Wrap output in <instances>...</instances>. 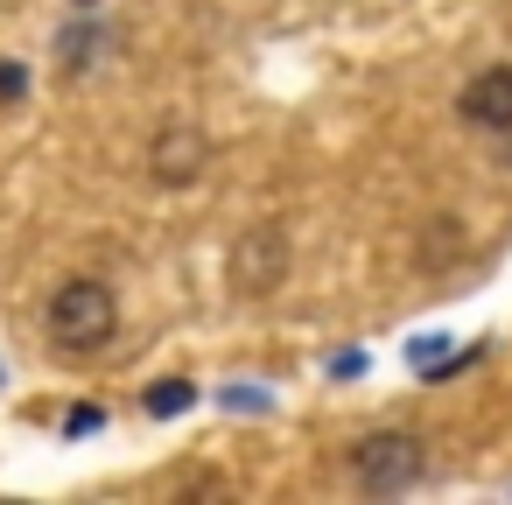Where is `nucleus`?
Instances as JSON below:
<instances>
[{
    "mask_svg": "<svg viewBox=\"0 0 512 505\" xmlns=\"http://www.w3.org/2000/svg\"><path fill=\"white\" fill-rule=\"evenodd\" d=\"M113 323H120V302H113V288L106 281H64L57 295H50V337L64 344V351H99L106 337H113Z\"/></svg>",
    "mask_w": 512,
    "mask_h": 505,
    "instance_id": "f257e3e1",
    "label": "nucleus"
},
{
    "mask_svg": "<svg viewBox=\"0 0 512 505\" xmlns=\"http://www.w3.org/2000/svg\"><path fill=\"white\" fill-rule=\"evenodd\" d=\"M421 470H428V449H421V435H407V428H379V435H365V442L351 449V477H358L365 491H379V498L407 491Z\"/></svg>",
    "mask_w": 512,
    "mask_h": 505,
    "instance_id": "f03ea898",
    "label": "nucleus"
},
{
    "mask_svg": "<svg viewBox=\"0 0 512 505\" xmlns=\"http://www.w3.org/2000/svg\"><path fill=\"white\" fill-rule=\"evenodd\" d=\"M288 274V239L281 225H246L239 246H232V288L239 295H274Z\"/></svg>",
    "mask_w": 512,
    "mask_h": 505,
    "instance_id": "7ed1b4c3",
    "label": "nucleus"
},
{
    "mask_svg": "<svg viewBox=\"0 0 512 505\" xmlns=\"http://www.w3.org/2000/svg\"><path fill=\"white\" fill-rule=\"evenodd\" d=\"M148 169H155V183H176V190H183V183H197V176L211 169V141H204L197 127H183V120H176V127H162V134H155Z\"/></svg>",
    "mask_w": 512,
    "mask_h": 505,
    "instance_id": "20e7f679",
    "label": "nucleus"
},
{
    "mask_svg": "<svg viewBox=\"0 0 512 505\" xmlns=\"http://www.w3.org/2000/svg\"><path fill=\"white\" fill-rule=\"evenodd\" d=\"M456 113L484 134H512V64H491L477 71L463 92H456Z\"/></svg>",
    "mask_w": 512,
    "mask_h": 505,
    "instance_id": "39448f33",
    "label": "nucleus"
},
{
    "mask_svg": "<svg viewBox=\"0 0 512 505\" xmlns=\"http://www.w3.org/2000/svg\"><path fill=\"white\" fill-rule=\"evenodd\" d=\"M57 50H64V71L78 78V71H92V57L106 50V29H92V22H78V29H64V43H57Z\"/></svg>",
    "mask_w": 512,
    "mask_h": 505,
    "instance_id": "423d86ee",
    "label": "nucleus"
},
{
    "mask_svg": "<svg viewBox=\"0 0 512 505\" xmlns=\"http://www.w3.org/2000/svg\"><path fill=\"white\" fill-rule=\"evenodd\" d=\"M190 400H197V386H190V379H155V386L141 393V407H148V414H162V421H169V414H183Z\"/></svg>",
    "mask_w": 512,
    "mask_h": 505,
    "instance_id": "0eeeda50",
    "label": "nucleus"
},
{
    "mask_svg": "<svg viewBox=\"0 0 512 505\" xmlns=\"http://www.w3.org/2000/svg\"><path fill=\"white\" fill-rule=\"evenodd\" d=\"M64 428H71V435H92V428H106V407H71Z\"/></svg>",
    "mask_w": 512,
    "mask_h": 505,
    "instance_id": "6e6552de",
    "label": "nucleus"
},
{
    "mask_svg": "<svg viewBox=\"0 0 512 505\" xmlns=\"http://www.w3.org/2000/svg\"><path fill=\"white\" fill-rule=\"evenodd\" d=\"M225 400H232V407H246V414H260V407H267V393H260V386H225Z\"/></svg>",
    "mask_w": 512,
    "mask_h": 505,
    "instance_id": "1a4fd4ad",
    "label": "nucleus"
},
{
    "mask_svg": "<svg viewBox=\"0 0 512 505\" xmlns=\"http://www.w3.org/2000/svg\"><path fill=\"white\" fill-rule=\"evenodd\" d=\"M22 85H29L22 64H0V99H22Z\"/></svg>",
    "mask_w": 512,
    "mask_h": 505,
    "instance_id": "9d476101",
    "label": "nucleus"
},
{
    "mask_svg": "<svg viewBox=\"0 0 512 505\" xmlns=\"http://www.w3.org/2000/svg\"><path fill=\"white\" fill-rule=\"evenodd\" d=\"M449 351V337H414V365H435Z\"/></svg>",
    "mask_w": 512,
    "mask_h": 505,
    "instance_id": "9b49d317",
    "label": "nucleus"
},
{
    "mask_svg": "<svg viewBox=\"0 0 512 505\" xmlns=\"http://www.w3.org/2000/svg\"><path fill=\"white\" fill-rule=\"evenodd\" d=\"M78 8H92V0H78Z\"/></svg>",
    "mask_w": 512,
    "mask_h": 505,
    "instance_id": "f8f14e48",
    "label": "nucleus"
}]
</instances>
